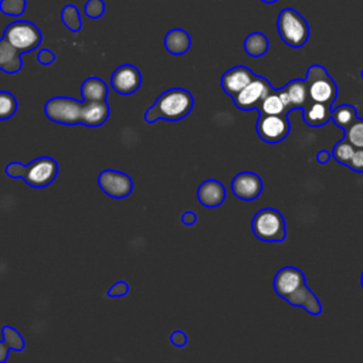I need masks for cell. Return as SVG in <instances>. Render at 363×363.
I'll return each instance as SVG.
<instances>
[{
	"mask_svg": "<svg viewBox=\"0 0 363 363\" xmlns=\"http://www.w3.org/2000/svg\"><path fill=\"white\" fill-rule=\"evenodd\" d=\"M194 99L187 89L170 88L160 94L156 102L147 108L145 113V121L153 123L157 119L164 121H180L186 118L193 109Z\"/></svg>",
	"mask_w": 363,
	"mask_h": 363,
	"instance_id": "6da1fadb",
	"label": "cell"
},
{
	"mask_svg": "<svg viewBox=\"0 0 363 363\" xmlns=\"http://www.w3.org/2000/svg\"><path fill=\"white\" fill-rule=\"evenodd\" d=\"M4 173L11 179L21 177L28 186L41 189L51 184L58 173L57 162L50 156H40L28 164L11 162L6 166Z\"/></svg>",
	"mask_w": 363,
	"mask_h": 363,
	"instance_id": "7a4b0ae2",
	"label": "cell"
},
{
	"mask_svg": "<svg viewBox=\"0 0 363 363\" xmlns=\"http://www.w3.org/2000/svg\"><path fill=\"white\" fill-rule=\"evenodd\" d=\"M277 28L281 40L292 48H301L309 38V24L296 10L289 7L279 11Z\"/></svg>",
	"mask_w": 363,
	"mask_h": 363,
	"instance_id": "3957f363",
	"label": "cell"
},
{
	"mask_svg": "<svg viewBox=\"0 0 363 363\" xmlns=\"http://www.w3.org/2000/svg\"><path fill=\"white\" fill-rule=\"evenodd\" d=\"M251 230L259 241L279 242L286 238L284 216L271 207L258 210L251 221Z\"/></svg>",
	"mask_w": 363,
	"mask_h": 363,
	"instance_id": "277c9868",
	"label": "cell"
},
{
	"mask_svg": "<svg viewBox=\"0 0 363 363\" xmlns=\"http://www.w3.org/2000/svg\"><path fill=\"white\" fill-rule=\"evenodd\" d=\"M305 81L308 85L309 101L329 105L335 102L337 96V85L322 65H311L306 71Z\"/></svg>",
	"mask_w": 363,
	"mask_h": 363,
	"instance_id": "5b68a950",
	"label": "cell"
},
{
	"mask_svg": "<svg viewBox=\"0 0 363 363\" xmlns=\"http://www.w3.org/2000/svg\"><path fill=\"white\" fill-rule=\"evenodd\" d=\"M3 37L23 54L35 50L43 41L41 31L37 28V26L26 20L10 23L6 27Z\"/></svg>",
	"mask_w": 363,
	"mask_h": 363,
	"instance_id": "8992f818",
	"label": "cell"
},
{
	"mask_svg": "<svg viewBox=\"0 0 363 363\" xmlns=\"http://www.w3.org/2000/svg\"><path fill=\"white\" fill-rule=\"evenodd\" d=\"M44 112L47 118L60 125L81 123V101L69 96H54L45 102Z\"/></svg>",
	"mask_w": 363,
	"mask_h": 363,
	"instance_id": "52a82bcc",
	"label": "cell"
},
{
	"mask_svg": "<svg viewBox=\"0 0 363 363\" xmlns=\"http://www.w3.org/2000/svg\"><path fill=\"white\" fill-rule=\"evenodd\" d=\"M274 88L271 84L259 75H255L248 85H245L235 96H233L234 105L241 111L258 109L261 102Z\"/></svg>",
	"mask_w": 363,
	"mask_h": 363,
	"instance_id": "ba28073f",
	"label": "cell"
},
{
	"mask_svg": "<svg viewBox=\"0 0 363 363\" xmlns=\"http://www.w3.org/2000/svg\"><path fill=\"white\" fill-rule=\"evenodd\" d=\"M291 130L288 115L261 113L257 119V133L267 143H278L284 140Z\"/></svg>",
	"mask_w": 363,
	"mask_h": 363,
	"instance_id": "9c48e42d",
	"label": "cell"
},
{
	"mask_svg": "<svg viewBox=\"0 0 363 363\" xmlns=\"http://www.w3.org/2000/svg\"><path fill=\"white\" fill-rule=\"evenodd\" d=\"M99 189L109 197L123 199L128 197L133 190V182L130 176L118 170H102L98 176Z\"/></svg>",
	"mask_w": 363,
	"mask_h": 363,
	"instance_id": "30bf717a",
	"label": "cell"
},
{
	"mask_svg": "<svg viewBox=\"0 0 363 363\" xmlns=\"http://www.w3.org/2000/svg\"><path fill=\"white\" fill-rule=\"evenodd\" d=\"M140 82H142L140 72L132 64L119 65L111 77V85L113 91L121 95H130L136 92L140 86Z\"/></svg>",
	"mask_w": 363,
	"mask_h": 363,
	"instance_id": "8fae6325",
	"label": "cell"
},
{
	"mask_svg": "<svg viewBox=\"0 0 363 363\" xmlns=\"http://www.w3.org/2000/svg\"><path fill=\"white\" fill-rule=\"evenodd\" d=\"M262 180L254 172H241L231 180V190L240 200H255L262 191Z\"/></svg>",
	"mask_w": 363,
	"mask_h": 363,
	"instance_id": "7c38bea8",
	"label": "cell"
},
{
	"mask_svg": "<svg viewBox=\"0 0 363 363\" xmlns=\"http://www.w3.org/2000/svg\"><path fill=\"white\" fill-rule=\"evenodd\" d=\"M305 284L303 272L296 267H284L274 277V291L282 299H285L291 292H294L298 286Z\"/></svg>",
	"mask_w": 363,
	"mask_h": 363,
	"instance_id": "4fadbf2b",
	"label": "cell"
},
{
	"mask_svg": "<svg viewBox=\"0 0 363 363\" xmlns=\"http://www.w3.org/2000/svg\"><path fill=\"white\" fill-rule=\"evenodd\" d=\"M254 77H255V74L250 68H247L244 65H235L223 74L220 84H221L223 91L233 98L245 85H248Z\"/></svg>",
	"mask_w": 363,
	"mask_h": 363,
	"instance_id": "5bb4252c",
	"label": "cell"
},
{
	"mask_svg": "<svg viewBox=\"0 0 363 363\" xmlns=\"http://www.w3.org/2000/svg\"><path fill=\"white\" fill-rule=\"evenodd\" d=\"M279 92L289 112L292 109H302L309 102L308 85L305 79H292L285 86L279 88Z\"/></svg>",
	"mask_w": 363,
	"mask_h": 363,
	"instance_id": "9a60e30c",
	"label": "cell"
},
{
	"mask_svg": "<svg viewBox=\"0 0 363 363\" xmlns=\"http://www.w3.org/2000/svg\"><path fill=\"white\" fill-rule=\"evenodd\" d=\"M109 116L106 101H82L81 102V123L96 128L105 123Z\"/></svg>",
	"mask_w": 363,
	"mask_h": 363,
	"instance_id": "2e32d148",
	"label": "cell"
},
{
	"mask_svg": "<svg viewBox=\"0 0 363 363\" xmlns=\"http://www.w3.org/2000/svg\"><path fill=\"white\" fill-rule=\"evenodd\" d=\"M197 199L204 207H218L220 204H223L225 199V187L223 186L221 182L216 179H208L199 186Z\"/></svg>",
	"mask_w": 363,
	"mask_h": 363,
	"instance_id": "e0dca14e",
	"label": "cell"
},
{
	"mask_svg": "<svg viewBox=\"0 0 363 363\" xmlns=\"http://www.w3.org/2000/svg\"><path fill=\"white\" fill-rule=\"evenodd\" d=\"M302 119L311 128H320L332 119V105L309 101L302 108Z\"/></svg>",
	"mask_w": 363,
	"mask_h": 363,
	"instance_id": "ac0fdd59",
	"label": "cell"
},
{
	"mask_svg": "<svg viewBox=\"0 0 363 363\" xmlns=\"http://www.w3.org/2000/svg\"><path fill=\"white\" fill-rule=\"evenodd\" d=\"M21 51L11 45L4 37L0 38V69L6 74H16L21 69Z\"/></svg>",
	"mask_w": 363,
	"mask_h": 363,
	"instance_id": "d6986e66",
	"label": "cell"
},
{
	"mask_svg": "<svg viewBox=\"0 0 363 363\" xmlns=\"http://www.w3.org/2000/svg\"><path fill=\"white\" fill-rule=\"evenodd\" d=\"M163 44H164V48L170 54L182 55L189 51V48L191 45V40H190V35L187 34V31H184L182 28H172L164 35Z\"/></svg>",
	"mask_w": 363,
	"mask_h": 363,
	"instance_id": "ffe728a7",
	"label": "cell"
},
{
	"mask_svg": "<svg viewBox=\"0 0 363 363\" xmlns=\"http://www.w3.org/2000/svg\"><path fill=\"white\" fill-rule=\"evenodd\" d=\"M81 95L82 101H106L108 86L101 78L91 77L82 82Z\"/></svg>",
	"mask_w": 363,
	"mask_h": 363,
	"instance_id": "44dd1931",
	"label": "cell"
},
{
	"mask_svg": "<svg viewBox=\"0 0 363 363\" xmlns=\"http://www.w3.org/2000/svg\"><path fill=\"white\" fill-rule=\"evenodd\" d=\"M258 111L261 113H268V115H288L289 111L285 105V101L279 92V88L278 89H272L267 96L265 99L261 102Z\"/></svg>",
	"mask_w": 363,
	"mask_h": 363,
	"instance_id": "7402d4cb",
	"label": "cell"
},
{
	"mask_svg": "<svg viewBox=\"0 0 363 363\" xmlns=\"http://www.w3.org/2000/svg\"><path fill=\"white\" fill-rule=\"evenodd\" d=\"M268 47H269V43L267 35L259 31H254L248 34L244 40V51L254 58L265 55L268 51Z\"/></svg>",
	"mask_w": 363,
	"mask_h": 363,
	"instance_id": "603a6c76",
	"label": "cell"
},
{
	"mask_svg": "<svg viewBox=\"0 0 363 363\" xmlns=\"http://www.w3.org/2000/svg\"><path fill=\"white\" fill-rule=\"evenodd\" d=\"M357 109L353 106V105H349V104H342L336 108L332 109V121L333 123L346 130L356 119H357Z\"/></svg>",
	"mask_w": 363,
	"mask_h": 363,
	"instance_id": "cb8c5ba5",
	"label": "cell"
},
{
	"mask_svg": "<svg viewBox=\"0 0 363 363\" xmlns=\"http://www.w3.org/2000/svg\"><path fill=\"white\" fill-rule=\"evenodd\" d=\"M354 150H356V147L346 138H343L342 140L335 143V146L332 149V157L337 163H340L343 166H349L350 159H352Z\"/></svg>",
	"mask_w": 363,
	"mask_h": 363,
	"instance_id": "d4e9b609",
	"label": "cell"
},
{
	"mask_svg": "<svg viewBox=\"0 0 363 363\" xmlns=\"http://www.w3.org/2000/svg\"><path fill=\"white\" fill-rule=\"evenodd\" d=\"M61 20L64 23V26L72 31V33H77L81 30V17H79V11L75 6L72 4H67L62 10H61Z\"/></svg>",
	"mask_w": 363,
	"mask_h": 363,
	"instance_id": "484cf974",
	"label": "cell"
},
{
	"mask_svg": "<svg viewBox=\"0 0 363 363\" xmlns=\"http://www.w3.org/2000/svg\"><path fill=\"white\" fill-rule=\"evenodd\" d=\"M17 111V99L9 91H0V121L10 119Z\"/></svg>",
	"mask_w": 363,
	"mask_h": 363,
	"instance_id": "4316f807",
	"label": "cell"
},
{
	"mask_svg": "<svg viewBox=\"0 0 363 363\" xmlns=\"http://www.w3.org/2000/svg\"><path fill=\"white\" fill-rule=\"evenodd\" d=\"M345 138L354 146L363 149V118H357L346 130Z\"/></svg>",
	"mask_w": 363,
	"mask_h": 363,
	"instance_id": "83f0119b",
	"label": "cell"
},
{
	"mask_svg": "<svg viewBox=\"0 0 363 363\" xmlns=\"http://www.w3.org/2000/svg\"><path fill=\"white\" fill-rule=\"evenodd\" d=\"M1 336H3V340H6L13 350L21 352L24 349V339L21 337V335L14 328H11L9 325H4L1 328Z\"/></svg>",
	"mask_w": 363,
	"mask_h": 363,
	"instance_id": "f1b7e54d",
	"label": "cell"
},
{
	"mask_svg": "<svg viewBox=\"0 0 363 363\" xmlns=\"http://www.w3.org/2000/svg\"><path fill=\"white\" fill-rule=\"evenodd\" d=\"M26 0H0V11L6 16L18 17L26 10Z\"/></svg>",
	"mask_w": 363,
	"mask_h": 363,
	"instance_id": "f546056e",
	"label": "cell"
},
{
	"mask_svg": "<svg viewBox=\"0 0 363 363\" xmlns=\"http://www.w3.org/2000/svg\"><path fill=\"white\" fill-rule=\"evenodd\" d=\"M105 11V4L102 0H88L84 6V13L89 18H99Z\"/></svg>",
	"mask_w": 363,
	"mask_h": 363,
	"instance_id": "4dcf8cb0",
	"label": "cell"
},
{
	"mask_svg": "<svg viewBox=\"0 0 363 363\" xmlns=\"http://www.w3.org/2000/svg\"><path fill=\"white\" fill-rule=\"evenodd\" d=\"M128 291H129L128 284H126L125 281H118V282H115V284L108 289L106 295L111 296V298H121V296H125V295L128 294Z\"/></svg>",
	"mask_w": 363,
	"mask_h": 363,
	"instance_id": "1f68e13d",
	"label": "cell"
},
{
	"mask_svg": "<svg viewBox=\"0 0 363 363\" xmlns=\"http://www.w3.org/2000/svg\"><path fill=\"white\" fill-rule=\"evenodd\" d=\"M347 167L350 170H353V172L363 173V149L356 147V150L353 152V156H352L350 163H349Z\"/></svg>",
	"mask_w": 363,
	"mask_h": 363,
	"instance_id": "d6a6232c",
	"label": "cell"
},
{
	"mask_svg": "<svg viewBox=\"0 0 363 363\" xmlns=\"http://www.w3.org/2000/svg\"><path fill=\"white\" fill-rule=\"evenodd\" d=\"M37 61L43 65H50L55 61V55L52 51H50L48 48H41L38 52H37Z\"/></svg>",
	"mask_w": 363,
	"mask_h": 363,
	"instance_id": "836d02e7",
	"label": "cell"
},
{
	"mask_svg": "<svg viewBox=\"0 0 363 363\" xmlns=\"http://www.w3.org/2000/svg\"><path fill=\"white\" fill-rule=\"evenodd\" d=\"M170 342L172 345H174L176 347H183L186 343H187V336L184 332L182 330H174L172 335H170Z\"/></svg>",
	"mask_w": 363,
	"mask_h": 363,
	"instance_id": "e575fe53",
	"label": "cell"
},
{
	"mask_svg": "<svg viewBox=\"0 0 363 363\" xmlns=\"http://www.w3.org/2000/svg\"><path fill=\"white\" fill-rule=\"evenodd\" d=\"M182 221L184 225H193L197 221V216L193 211H184L182 216Z\"/></svg>",
	"mask_w": 363,
	"mask_h": 363,
	"instance_id": "d590c367",
	"label": "cell"
},
{
	"mask_svg": "<svg viewBox=\"0 0 363 363\" xmlns=\"http://www.w3.org/2000/svg\"><path fill=\"white\" fill-rule=\"evenodd\" d=\"M9 350H11V347L9 346V343L6 340H0V363L6 362L9 357Z\"/></svg>",
	"mask_w": 363,
	"mask_h": 363,
	"instance_id": "8d00e7d4",
	"label": "cell"
},
{
	"mask_svg": "<svg viewBox=\"0 0 363 363\" xmlns=\"http://www.w3.org/2000/svg\"><path fill=\"white\" fill-rule=\"evenodd\" d=\"M330 157H332V152H328V150H319L318 155H316V160H318V163H320V164L328 163Z\"/></svg>",
	"mask_w": 363,
	"mask_h": 363,
	"instance_id": "74e56055",
	"label": "cell"
},
{
	"mask_svg": "<svg viewBox=\"0 0 363 363\" xmlns=\"http://www.w3.org/2000/svg\"><path fill=\"white\" fill-rule=\"evenodd\" d=\"M261 1H264V3H267V4H271V3H275V1H278V0H261Z\"/></svg>",
	"mask_w": 363,
	"mask_h": 363,
	"instance_id": "f35d334b",
	"label": "cell"
},
{
	"mask_svg": "<svg viewBox=\"0 0 363 363\" xmlns=\"http://www.w3.org/2000/svg\"><path fill=\"white\" fill-rule=\"evenodd\" d=\"M360 285H362V288H363V272H362V275H360Z\"/></svg>",
	"mask_w": 363,
	"mask_h": 363,
	"instance_id": "ab89813d",
	"label": "cell"
},
{
	"mask_svg": "<svg viewBox=\"0 0 363 363\" xmlns=\"http://www.w3.org/2000/svg\"><path fill=\"white\" fill-rule=\"evenodd\" d=\"M360 77H362V78H363V69H362V71H360Z\"/></svg>",
	"mask_w": 363,
	"mask_h": 363,
	"instance_id": "60d3db41",
	"label": "cell"
}]
</instances>
